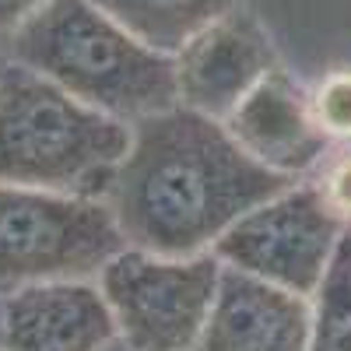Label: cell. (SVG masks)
<instances>
[{
	"label": "cell",
	"mask_w": 351,
	"mask_h": 351,
	"mask_svg": "<svg viewBox=\"0 0 351 351\" xmlns=\"http://www.w3.org/2000/svg\"><path fill=\"white\" fill-rule=\"evenodd\" d=\"M116 324L92 281L28 285L0 299V351H106Z\"/></svg>",
	"instance_id": "obj_9"
},
{
	"label": "cell",
	"mask_w": 351,
	"mask_h": 351,
	"mask_svg": "<svg viewBox=\"0 0 351 351\" xmlns=\"http://www.w3.org/2000/svg\"><path fill=\"white\" fill-rule=\"evenodd\" d=\"M193 351H309V299L221 263L218 295Z\"/></svg>",
	"instance_id": "obj_10"
},
{
	"label": "cell",
	"mask_w": 351,
	"mask_h": 351,
	"mask_svg": "<svg viewBox=\"0 0 351 351\" xmlns=\"http://www.w3.org/2000/svg\"><path fill=\"white\" fill-rule=\"evenodd\" d=\"M123 246L106 200L0 183V299L28 285L92 281Z\"/></svg>",
	"instance_id": "obj_4"
},
{
	"label": "cell",
	"mask_w": 351,
	"mask_h": 351,
	"mask_svg": "<svg viewBox=\"0 0 351 351\" xmlns=\"http://www.w3.org/2000/svg\"><path fill=\"white\" fill-rule=\"evenodd\" d=\"M309 106L319 130L330 141H351V71H334L309 92Z\"/></svg>",
	"instance_id": "obj_13"
},
{
	"label": "cell",
	"mask_w": 351,
	"mask_h": 351,
	"mask_svg": "<svg viewBox=\"0 0 351 351\" xmlns=\"http://www.w3.org/2000/svg\"><path fill=\"white\" fill-rule=\"evenodd\" d=\"M291 180L253 162L228 127L172 106L130 127V152L106 197L127 246L197 256Z\"/></svg>",
	"instance_id": "obj_1"
},
{
	"label": "cell",
	"mask_w": 351,
	"mask_h": 351,
	"mask_svg": "<svg viewBox=\"0 0 351 351\" xmlns=\"http://www.w3.org/2000/svg\"><path fill=\"white\" fill-rule=\"evenodd\" d=\"M225 127L253 162L291 183H295V176L319 169L330 155V137L316 123L309 92L281 67H274L236 106Z\"/></svg>",
	"instance_id": "obj_8"
},
{
	"label": "cell",
	"mask_w": 351,
	"mask_h": 351,
	"mask_svg": "<svg viewBox=\"0 0 351 351\" xmlns=\"http://www.w3.org/2000/svg\"><path fill=\"white\" fill-rule=\"evenodd\" d=\"M130 127L14 60L0 71V183L106 200Z\"/></svg>",
	"instance_id": "obj_3"
},
{
	"label": "cell",
	"mask_w": 351,
	"mask_h": 351,
	"mask_svg": "<svg viewBox=\"0 0 351 351\" xmlns=\"http://www.w3.org/2000/svg\"><path fill=\"white\" fill-rule=\"evenodd\" d=\"M46 4L49 0H0V39L11 43V36L18 32V28L28 18H36Z\"/></svg>",
	"instance_id": "obj_15"
},
{
	"label": "cell",
	"mask_w": 351,
	"mask_h": 351,
	"mask_svg": "<svg viewBox=\"0 0 351 351\" xmlns=\"http://www.w3.org/2000/svg\"><path fill=\"white\" fill-rule=\"evenodd\" d=\"M348 225L327 208L316 183H291L243 215L215 243L225 267L309 299Z\"/></svg>",
	"instance_id": "obj_6"
},
{
	"label": "cell",
	"mask_w": 351,
	"mask_h": 351,
	"mask_svg": "<svg viewBox=\"0 0 351 351\" xmlns=\"http://www.w3.org/2000/svg\"><path fill=\"white\" fill-rule=\"evenodd\" d=\"M4 67H8V60H4V56H0V71H4Z\"/></svg>",
	"instance_id": "obj_17"
},
{
	"label": "cell",
	"mask_w": 351,
	"mask_h": 351,
	"mask_svg": "<svg viewBox=\"0 0 351 351\" xmlns=\"http://www.w3.org/2000/svg\"><path fill=\"white\" fill-rule=\"evenodd\" d=\"M130 36L165 56H176L200 28L236 11L243 0H92Z\"/></svg>",
	"instance_id": "obj_11"
},
{
	"label": "cell",
	"mask_w": 351,
	"mask_h": 351,
	"mask_svg": "<svg viewBox=\"0 0 351 351\" xmlns=\"http://www.w3.org/2000/svg\"><path fill=\"white\" fill-rule=\"evenodd\" d=\"M106 351H134V348H127V344H123V341H112V344H109V348H106Z\"/></svg>",
	"instance_id": "obj_16"
},
{
	"label": "cell",
	"mask_w": 351,
	"mask_h": 351,
	"mask_svg": "<svg viewBox=\"0 0 351 351\" xmlns=\"http://www.w3.org/2000/svg\"><path fill=\"white\" fill-rule=\"evenodd\" d=\"M319 169H324L319 180H316L319 197H324L327 208L351 228V148H341V152L327 155Z\"/></svg>",
	"instance_id": "obj_14"
},
{
	"label": "cell",
	"mask_w": 351,
	"mask_h": 351,
	"mask_svg": "<svg viewBox=\"0 0 351 351\" xmlns=\"http://www.w3.org/2000/svg\"><path fill=\"white\" fill-rule=\"evenodd\" d=\"M221 260L158 256L123 246L99 271V291L116 324V341L134 351H193L218 295Z\"/></svg>",
	"instance_id": "obj_5"
},
{
	"label": "cell",
	"mask_w": 351,
	"mask_h": 351,
	"mask_svg": "<svg viewBox=\"0 0 351 351\" xmlns=\"http://www.w3.org/2000/svg\"><path fill=\"white\" fill-rule=\"evenodd\" d=\"M172 60L180 106L221 123L278 67L271 39L243 4L200 28Z\"/></svg>",
	"instance_id": "obj_7"
},
{
	"label": "cell",
	"mask_w": 351,
	"mask_h": 351,
	"mask_svg": "<svg viewBox=\"0 0 351 351\" xmlns=\"http://www.w3.org/2000/svg\"><path fill=\"white\" fill-rule=\"evenodd\" d=\"M309 351H351V228L309 295Z\"/></svg>",
	"instance_id": "obj_12"
},
{
	"label": "cell",
	"mask_w": 351,
	"mask_h": 351,
	"mask_svg": "<svg viewBox=\"0 0 351 351\" xmlns=\"http://www.w3.org/2000/svg\"><path fill=\"white\" fill-rule=\"evenodd\" d=\"M11 60L127 127L180 106L176 60L92 0H49L11 36Z\"/></svg>",
	"instance_id": "obj_2"
}]
</instances>
